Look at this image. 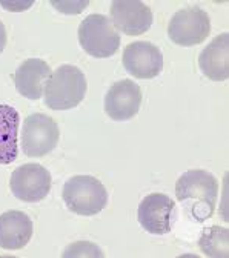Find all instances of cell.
Returning <instances> with one entry per match:
<instances>
[{
  "instance_id": "cell-1",
  "label": "cell",
  "mask_w": 229,
  "mask_h": 258,
  "mask_svg": "<svg viewBox=\"0 0 229 258\" xmlns=\"http://www.w3.org/2000/svg\"><path fill=\"white\" fill-rule=\"evenodd\" d=\"M176 197L194 221L203 223L214 214L218 181L211 172L203 169L186 171L176 183Z\"/></svg>"
},
{
  "instance_id": "cell-2",
  "label": "cell",
  "mask_w": 229,
  "mask_h": 258,
  "mask_svg": "<svg viewBox=\"0 0 229 258\" xmlns=\"http://www.w3.org/2000/svg\"><path fill=\"white\" fill-rule=\"evenodd\" d=\"M86 89L85 74L73 64H62L45 85V105L54 111L73 109L83 102Z\"/></svg>"
},
{
  "instance_id": "cell-3",
  "label": "cell",
  "mask_w": 229,
  "mask_h": 258,
  "mask_svg": "<svg viewBox=\"0 0 229 258\" xmlns=\"http://www.w3.org/2000/svg\"><path fill=\"white\" fill-rule=\"evenodd\" d=\"M63 202L67 208L83 217H92L108 205V190L102 181L91 175H74L63 186Z\"/></svg>"
},
{
  "instance_id": "cell-4",
  "label": "cell",
  "mask_w": 229,
  "mask_h": 258,
  "mask_svg": "<svg viewBox=\"0 0 229 258\" xmlns=\"http://www.w3.org/2000/svg\"><path fill=\"white\" fill-rule=\"evenodd\" d=\"M79 43L88 55L108 58L120 48V34L109 17L89 14L79 26Z\"/></svg>"
},
{
  "instance_id": "cell-5",
  "label": "cell",
  "mask_w": 229,
  "mask_h": 258,
  "mask_svg": "<svg viewBox=\"0 0 229 258\" xmlns=\"http://www.w3.org/2000/svg\"><path fill=\"white\" fill-rule=\"evenodd\" d=\"M211 32V19L199 7L177 11L168 25V36L179 46H195L203 43Z\"/></svg>"
},
{
  "instance_id": "cell-6",
  "label": "cell",
  "mask_w": 229,
  "mask_h": 258,
  "mask_svg": "<svg viewBox=\"0 0 229 258\" xmlns=\"http://www.w3.org/2000/svg\"><path fill=\"white\" fill-rule=\"evenodd\" d=\"M60 129L54 118L37 112L25 118L22 129V149L28 157H45L55 149Z\"/></svg>"
},
{
  "instance_id": "cell-7",
  "label": "cell",
  "mask_w": 229,
  "mask_h": 258,
  "mask_svg": "<svg viewBox=\"0 0 229 258\" xmlns=\"http://www.w3.org/2000/svg\"><path fill=\"white\" fill-rule=\"evenodd\" d=\"M13 196L25 203H37L51 190V174L37 163L19 166L10 180Z\"/></svg>"
},
{
  "instance_id": "cell-8",
  "label": "cell",
  "mask_w": 229,
  "mask_h": 258,
  "mask_svg": "<svg viewBox=\"0 0 229 258\" xmlns=\"http://www.w3.org/2000/svg\"><path fill=\"white\" fill-rule=\"evenodd\" d=\"M176 203L166 194L154 192L146 196L137 211L142 228L152 235H165L173 231Z\"/></svg>"
},
{
  "instance_id": "cell-9",
  "label": "cell",
  "mask_w": 229,
  "mask_h": 258,
  "mask_svg": "<svg viewBox=\"0 0 229 258\" xmlns=\"http://www.w3.org/2000/svg\"><path fill=\"white\" fill-rule=\"evenodd\" d=\"M123 67L136 79L149 80L163 71V54L149 42L129 43L123 51Z\"/></svg>"
},
{
  "instance_id": "cell-10",
  "label": "cell",
  "mask_w": 229,
  "mask_h": 258,
  "mask_svg": "<svg viewBox=\"0 0 229 258\" xmlns=\"http://www.w3.org/2000/svg\"><path fill=\"white\" fill-rule=\"evenodd\" d=\"M105 112L111 120L126 121L137 115L142 105V89L133 80L116 82L105 95Z\"/></svg>"
},
{
  "instance_id": "cell-11",
  "label": "cell",
  "mask_w": 229,
  "mask_h": 258,
  "mask_svg": "<svg viewBox=\"0 0 229 258\" xmlns=\"http://www.w3.org/2000/svg\"><path fill=\"white\" fill-rule=\"evenodd\" d=\"M152 11L139 0H114L111 4V22L126 36H140L152 25Z\"/></svg>"
},
{
  "instance_id": "cell-12",
  "label": "cell",
  "mask_w": 229,
  "mask_h": 258,
  "mask_svg": "<svg viewBox=\"0 0 229 258\" xmlns=\"http://www.w3.org/2000/svg\"><path fill=\"white\" fill-rule=\"evenodd\" d=\"M51 74V68L45 60L28 58L20 63V67L16 71V89L20 95L29 100H39Z\"/></svg>"
},
{
  "instance_id": "cell-13",
  "label": "cell",
  "mask_w": 229,
  "mask_h": 258,
  "mask_svg": "<svg viewBox=\"0 0 229 258\" xmlns=\"http://www.w3.org/2000/svg\"><path fill=\"white\" fill-rule=\"evenodd\" d=\"M34 232L32 220L22 211H7L0 215V247L7 250L23 249Z\"/></svg>"
},
{
  "instance_id": "cell-14",
  "label": "cell",
  "mask_w": 229,
  "mask_h": 258,
  "mask_svg": "<svg viewBox=\"0 0 229 258\" xmlns=\"http://www.w3.org/2000/svg\"><path fill=\"white\" fill-rule=\"evenodd\" d=\"M199 67L205 77L214 82H223L229 77V34L217 36L199 57Z\"/></svg>"
},
{
  "instance_id": "cell-15",
  "label": "cell",
  "mask_w": 229,
  "mask_h": 258,
  "mask_svg": "<svg viewBox=\"0 0 229 258\" xmlns=\"http://www.w3.org/2000/svg\"><path fill=\"white\" fill-rule=\"evenodd\" d=\"M20 115L16 108L0 105V165H11L17 158Z\"/></svg>"
},
{
  "instance_id": "cell-16",
  "label": "cell",
  "mask_w": 229,
  "mask_h": 258,
  "mask_svg": "<svg viewBox=\"0 0 229 258\" xmlns=\"http://www.w3.org/2000/svg\"><path fill=\"white\" fill-rule=\"evenodd\" d=\"M199 246L206 256L227 258L229 255V231L220 226L206 228L199 240Z\"/></svg>"
},
{
  "instance_id": "cell-17",
  "label": "cell",
  "mask_w": 229,
  "mask_h": 258,
  "mask_svg": "<svg viewBox=\"0 0 229 258\" xmlns=\"http://www.w3.org/2000/svg\"><path fill=\"white\" fill-rule=\"evenodd\" d=\"M63 256L65 258H68V256H103V252L91 243L80 241V243L68 246Z\"/></svg>"
},
{
  "instance_id": "cell-18",
  "label": "cell",
  "mask_w": 229,
  "mask_h": 258,
  "mask_svg": "<svg viewBox=\"0 0 229 258\" xmlns=\"http://www.w3.org/2000/svg\"><path fill=\"white\" fill-rule=\"evenodd\" d=\"M7 46V29L5 25L0 22V52H2Z\"/></svg>"
}]
</instances>
